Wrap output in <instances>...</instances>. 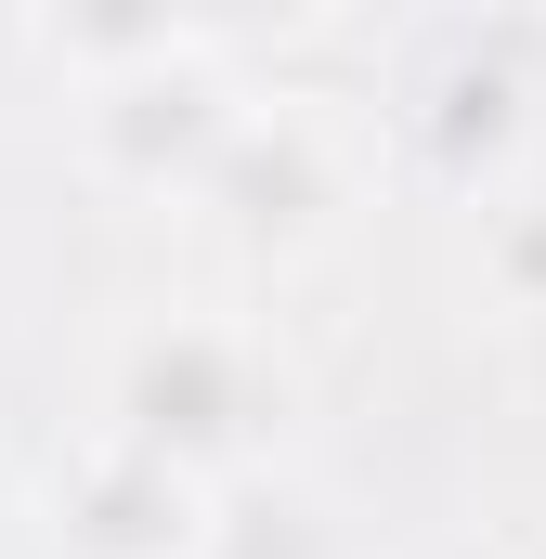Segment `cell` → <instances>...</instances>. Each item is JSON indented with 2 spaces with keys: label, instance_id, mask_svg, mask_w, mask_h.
Instances as JSON below:
<instances>
[{
  "label": "cell",
  "instance_id": "1",
  "mask_svg": "<svg viewBox=\"0 0 546 559\" xmlns=\"http://www.w3.org/2000/svg\"><path fill=\"white\" fill-rule=\"evenodd\" d=\"M92 404H105V442H118V455L195 481V468L248 455V442L273 429L286 365H273V338L248 325V312H222V299H169V312H131V325L105 338Z\"/></svg>",
  "mask_w": 546,
  "mask_h": 559
},
{
  "label": "cell",
  "instance_id": "4",
  "mask_svg": "<svg viewBox=\"0 0 546 559\" xmlns=\"http://www.w3.org/2000/svg\"><path fill=\"white\" fill-rule=\"evenodd\" d=\"M482 261H495V286H508L521 312H546V182L495 195V235H482Z\"/></svg>",
  "mask_w": 546,
  "mask_h": 559
},
{
  "label": "cell",
  "instance_id": "5",
  "mask_svg": "<svg viewBox=\"0 0 546 559\" xmlns=\"http://www.w3.org/2000/svg\"><path fill=\"white\" fill-rule=\"evenodd\" d=\"M534 559H546V547H534Z\"/></svg>",
  "mask_w": 546,
  "mask_h": 559
},
{
  "label": "cell",
  "instance_id": "2",
  "mask_svg": "<svg viewBox=\"0 0 546 559\" xmlns=\"http://www.w3.org/2000/svg\"><path fill=\"white\" fill-rule=\"evenodd\" d=\"M248 118V92L222 79V39L195 26H118L92 39L79 79V156L131 195H195V169L222 156V131Z\"/></svg>",
  "mask_w": 546,
  "mask_h": 559
},
{
  "label": "cell",
  "instance_id": "3",
  "mask_svg": "<svg viewBox=\"0 0 546 559\" xmlns=\"http://www.w3.org/2000/svg\"><path fill=\"white\" fill-rule=\"evenodd\" d=\"M352 195H365V131L325 92H248V118L222 131V156L195 169L182 209L248 261H299L352 222Z\"/></svg>",
  "mask_w": 546,
  "mask_h": 559
}]
</instances>
